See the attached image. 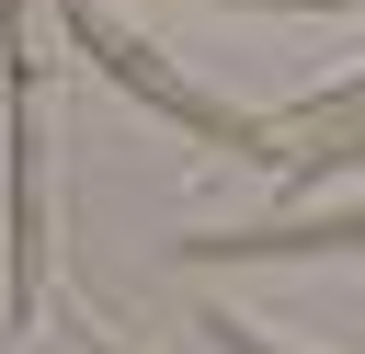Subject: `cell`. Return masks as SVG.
Listing matches in <instances>:
<instances>
[{"mask_svg":"<svg viewBox=\"0 0 365 354\" xmlns=\"http://www.w3.org/2000/svg\"><path fill=\"white\" fill-rule=\"evenodd\" d=\"M57 23H68V46H80L91 69H114V80L137 91V103H160V114H182V126H194L205 148H228V160H262V171H274V126H251V114H228V103L182 91V80H171V69H160V57L137 46V34H114V23L91 11V0H57Z\"/></svg>","mask_w":365,"mask_h":354,"instance_id":"cell-1","label":"cell"},{"mask_svg":"<svg viewBox=\"0 0 365 354\" xmlns=\"http://www.w3.org/2000/svg\"><path fill=\"white\" fill-rule=\"evenodd\" d=\"M308 251H365V206H342V217H262V228H205V240H182V263H308Z\"/></svg>","mask_w":365,"mask_h":354,"instance_id":"cell-3","label":"cell"},{"mask_svg":"<svg viewBox=\"0 0 365 354\" xmlns=\"http://www.w3.org/2000/svg\"><path fill=\"white\" fill-rule=\"evenodd\" d=\"M0 103H11V228H0V274H11V331L34 320V263H46V206H34V57H23V0H0Z\"/></svg>","mask_w":365,"mask_h":354,"instance_id":"cell-2","label":"cell"},{"mask_svg":"<svg viewBox=\"0 0 365 354\" xmlns=\"http://www.w3.org/2000/svg\"><path fill=\"white\" fill-rule=\"evenodd\" d=\"M205 331H217V343H228V354H285V343H262V331H251V320H240V308H205Z\"/></svg>","mask_w":365,"mask_h":354,"instance_id":"cell-5","label":"cell"},{"mask_svg":"<svg viewBox=\"0 0 365 354\" xmlns=\"http://www.w3.org/2000/svg\"><path fill=\"white\" fill-rule=\"evenodd\" d=\"M297 11H365V0H297Z\"/></svg>","mask_w":365,"mask_h":354,"instance_id":"cell-6","label":"cell"},{"mask_svg":"<svg viewBox=\"0 0 365 354\" xmlns=\"http://www.w3.org/2000/svg\"><path fill=\"white\" fill-rule=\"evenodd\" d=\"M308 137H319V148L297 160V183L354 171V160H365V80H354V91H319V103H308Z\"/></svg>","mask_w":365,"mask_h":354,"instance_id":"cell-4","label":"cell"}]
</instances>
